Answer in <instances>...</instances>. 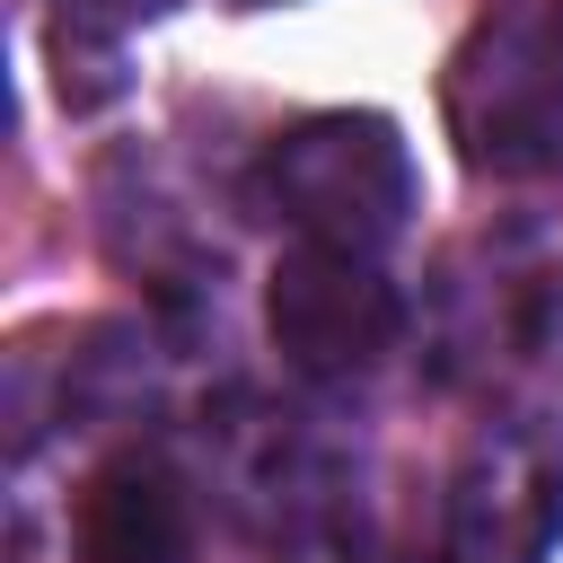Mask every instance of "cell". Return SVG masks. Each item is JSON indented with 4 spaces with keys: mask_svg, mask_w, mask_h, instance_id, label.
Wrapping results in <instances>:
<instances>
[{
    "mask_svg": "<svg viewBox=\"0 0 563 563\" xmlns=\"http://www.w3.org/2000/svg\"><path fill=\"white\" fill-rule=\"evenodd\" d=\"M255 194L273 220L299 229V246H343L378 255L413 220V150L387 114H308L264 141Z\"/></svg>",
    "mask_w": 563,
    "mask_h": 563,
    "instance_id": "obj_1",
    "label": "cell"
},
{
    "mask_svg": "<svg viewBox=\"0 0 563 563\" xmlns=\"http://www.w3.org/2000/svg\"><path fill=\"white\" fill-rule=\"evenodd\" d=\"M563 537V431L501 413L449 475V563H545Z\"/></svg>",
    "mask_w": 563,
    "mask_h": 563,
    "instance_id": "obj_2",
    "label": "cell"
},
{
    "mask_svg": "<svg viewBox=\"0 0 563 563\" xmlns=\"http://www.w3.org/2000/svg\"><path fill=\"white\" fill-rule=\"evenodd\" d=\"M449 132L484 176L563 167V70L545 53V26H484L449 62Z\"/></svg>",
    "mask_w": 563,
    "mask_h": 563,
    "instance_id": "obj_3",
    "label": "cell"
},
{
    "mask_svg": "<svg viewBox=\"0 0 563 563\" xmlns=\"http://www.w3.org/2000/svg\"><path fill=\"white\" fill-rule=\"evenodd\" d=\"M264 325H273V352L299 369V378H352L369 369L378 352H396L405 334V299L396 282L369 264V255H343V246H290L264 282Z\"/></svg>",
    "mask_w": 563,
    "mask_h": 563,
    "instance_id": "obj_4",
    "label": "cell"
},
{
    "mask_svg": "<svg viewBox=\"0 0 563 563\" xmlns=\"http://www.w3.org/2000/svg\"><path fill=\"white\" fill-rule=\"evenodd\" d=\"M194 501L158 457H114L79 493V563H185Z\"/></svg>",
    "mask_w": 563,
    "mask_h": 563,
    "instance_id": "obj_5",
    "label": "cell"
},
{
    "mask_svg": "<svg viewBox=\"0 0 563 563\" xmlns=\"http://www.w3.org/2000/svg\"><path fill=\"white\" fill-rule=\"evenodd\" d=\"M537 343L563 361V273H554V282H545V299H537Z\"/></svg>",
    "mask_w": 563,
    "mask_h": 563,
    "instance_id": "obj_6",
    "label": "cell"
},
{
    "mask_svg": "<svg viewBox=\"0 0 563 563\" xmlns=\"http://www.w3.org/2000/svg\"><path fill=\"white\" fill-rule=\"evenodd\" d=\"M537 26H545V53H554V70H563V0H554V9L537 18Z\"/></svg>",
    "mask_w": 563,
    "mask_h": 563,
    "instance_id": "obj_7",
    "label": "cell"
}]
</instances>
